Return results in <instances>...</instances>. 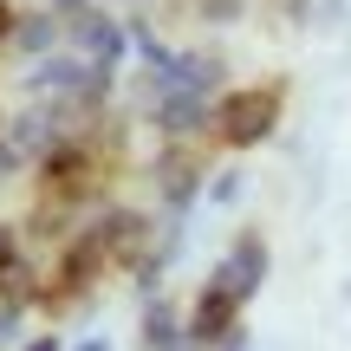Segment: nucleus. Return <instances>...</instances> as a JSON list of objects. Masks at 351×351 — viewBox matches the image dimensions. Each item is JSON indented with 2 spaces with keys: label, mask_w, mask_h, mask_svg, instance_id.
Instances as JSON below:
<instances>
[{
  "label": "nucleus",
  "mask_w": 351,
  "mask_h": 351,
  "mask_svg": "<svg viewBox=\"0 0 351 351\" xmlns=\"http://www.w3.org/2000/svg\"><path fill=\"white\" fill-rule=\"evenodd\" d=\"M274 117H280V85L234 91V98L221 104V137L234 143V150H247V143H261L267 130H274Z\"/></svg>",
  "instance_id": "f257e3e1"
},
{
  "label": "nucleus",
  "mask_w": 351,
  "mask_h": 351,
  "mask_svg": "<svg viewBox=\"0 0 351 351\" xmlns=\"http://www.w3.org/2000/svg\"><path fill=\"white\" fill-rule=\"evenodd\" d=\"M234 313H241V293L215 280L195 300V313H189V332H195V339H221V332H234Z\"/></svg>",
  "instance_id": "f03ea898"
},
{
  "label": "nucleus",
  "mask_w": 351,
  "mask_h": 351,
  "mask_svg": "<svg viewBox=\"0 0 351 351\" xmlns=\"http://www.w3.org/2000/svg\"><path fill=\"white\" fill-rule=\"evenodd\" d=\"M163 117H169V130H189V124L202 117V104H195V98H176V104H169Z\"/></svg>",
  "instance_id": "7ed1b4c3"
}]
</instances>
